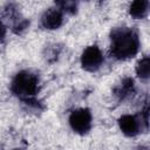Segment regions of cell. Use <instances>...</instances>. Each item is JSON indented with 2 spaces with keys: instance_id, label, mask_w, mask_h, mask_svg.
I'll return each mask as SVG.
<instances>
[{
  "instance_id": "6da1fadb",
  "label": "cell",
  "mask_w": 150,
  "mask_h": 150,
  "mask_svg": "<svg viewBox=\"0 0 150 150\" xmlns=\"http://www.w3.org/2000/svg\"><path fill=\"white\" fill-rule=\"evenodd\" d=\"M9 89L12 94L27 108L40 110L41 102L38 100L40 91V77L30 69L19 70L12 79Z\"/></svg>"
},
{
  "instance_id": "7a4b0ae2",
  "label": "cell",
  "mask_w": 150,
  "mask_h": 150,
  "mask_svg": "<svg viewBox=\"0 0 150 150\" xmlns=\"http://www.w3.org/2000/svg\"><path fill=\"white\" fill-rule=\"evenodd\" d=\"M110 55L115 60L127 61L135 57L141 48L138 32L132 27H116L110 32Z\"/></svg>"
},
{
  "instance_id": "3957f363",
  "label": "cell",
  "mask_w": 150,
  "mask_h": 150,
  "mask_svg": "<svg viewBox=\"0 0 150 150\" xmlns=\"http://www.w3.org/2000/svg\"><path fill=\"white\" fill-rule=\"evenodd\" d=\"M121 132L127 137H136L149 128V104L145 102L139 114H124L117 120Z\"/></svg>"
},
{
  "instance_id": "277c9868",
  "label": "cell",
  "mask_w": 150,
  "mask_h": 150,
  "mask_svg": "<svg viewBox=\"0 0 150 150\" xmlns=\"http://www.w3.org/2000/svg\"><path fill=\"white\" fill-rule=\"evenodd\" d=\"M68 124L73 132L80 136L87 135L93 127V114L89 108H77L69 114Z\"/></svg>"
},
{
  "instance_id": "5b68a950",
  "label": "cell",
  "mask_w": 150,
  "mask_h": 150,
  "mask_svg": "<svg viewBox=\"0 0 150 150\" xmlns=\"http://www.w3.org/2000/svg\"><path fill=\"white\" fill-rule=\"evenodd\" d=\"M80 63L82 69H84L86 71L95 73L100 70L104 63V55L101 48L95 43L87 46L81 54Z\"/></svg>"
},
{
  "instance_id": "8992f818",
  "label": "cell",
  "mask_w": 150,
  "mask_h": 150,
  "mask_svg": "<svg viewBox=\"0 0 150 150\" xmlns=\"http://www.w3.org/2000/svg\"><path fill=\"white\" fill-rule=\"evenodd\" d=\"M63 21H64V13L57 7H53L45 11L40 19L41 27L47 30L59 29L63 25Z\"/></svg>"
},
{
  "instance_id": "52a82bcc",
  "label": "cell",
  "mask_w": 150,
  "mask_h": 150,
  "mask_svg": "<svg viewBox=\"0 0 150 150\" xmlns=\"http://www.w3.org/2000/svg\"><path fill=\"white\" fill-rule=\"evenodd\" d=\"M112 94L120 102H124V101H128V100L132 98L136 94L135 80L130 76L123 77L121 80V82L114 87Z\"/></svg>"
},
{
  "instance_id": "ba28073f",
  "label": "cell",
  "mask_w": 150,
  "mask_h": 150,
  "mask_svg": "<svg viewBox=\"0 0 150 150\" xmlns=\"http://www.w3.org/2000/svg\"><path fill=\"white\" fill-rule=\"evenodd\" d=\"M128 13L135 20L145 19L149 13V0H131Z\"/></svg>"
},
{
  "instance_id": "9c48e42d",
  "label": "cell",
  "mask_w": 150,
  "mask_h": 150,
  "mask_svg": "<svg viewBox=\"0 0 150 150\" xmlns=\"http://www.w3.org/2000/svg\"><path fill=\"white\" fill-rule=\"evenodd\" d=\"M135 71L136 75L139 80L142 81H148L149 76H150V59L148 55H144L143 57H141L135 67Z\"/></svg>"
},
{
  "instance_id": "30bf717a",
  "label": "cell",
  "mask_w": 150,
  "mask_h": 150,
  "mask_svg": "<svg viewBox=\"0 0 150 150\" xmlns=\"http://www.w3.org/2000/svg\"><path fill=\"white\" fill-rule=\"evenodd\" d=\"M6 33H7L6 26L4 25V22H2V21H1V19H0V42L6 38Z\"/></svg>"
},
{
  "instance_id": "8fae6325",
  "label": "cell",
  "mask_w": 150,
  "mask_h": 150,
  "mask_svg": "<svg viewBox=\"0 0 150 150\" xmlns=\"http://www.w3.org/2000/svg\"><path fill=\"white\" fill-rule=\"evenodd\" d=\"M54 1H55V5H59V4H60L62 0H54Z\"/></svg>"
}]
</instances>
